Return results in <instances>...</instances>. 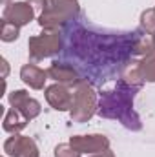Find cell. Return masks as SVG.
<instances>
[{"label": "cell", "mask_w": 155, "mask_h": 157, "mask_svg": "<svg viewBox=\"0 0 155 157\" xmlns=\"http://www.w3.org/2000/svg\"><path fill=\"white\" fill-rule=\"evenodd\" d=\"M139 70L146 82H155V49L139 60Z\"/></svg>", "instance_id": "5bb4252c"}, {"label": "cell", "mask_w": 155, "mask_h": 157, "mask_svg": "<svg viewBox=\"0 0 155 157\" xmlns=\"http://www.w3.org/2000/svg\"><path fill=\"white\" fill-rule=\"evenodd\" d=\"M62 49L55 60L71 64L91 86L115 80L137 57L141 29L117 31L91 24L78 15L62 29Z\"/></svg>", "instance_id": "6da1fadb"}, {"label": "cell", "mask_w": 155, "mask_h": 157, "mask_svg": "<svg viewBox=\"0 0 155 157\" xmlns=\"http://www.w3.org/2000/svg\"><path fill=\"white\" fill-rule=\"evenodd\" d=\"M28 121H29V119L26 117L24 113H20L17 108H11V110L6 113V117H4V130H6L7 133H18L20 130L26 128Z\"/></svg>", "instance_id": "4fadbf2b"}, {"label": "cell", "mask_w": 155, "mask_h": 157, "mask_svg": "<svg viewBox=\"0 0 155 157\" xmlns=\"http://www.w3.org/2000/svg\"><path fill=\"white\" fill-rule=\"evenodd\" d=\"M9 104L13 108H17L20 113H24L29 121L35 119L37 115H40V110H42L39 101H35L33 97H29L28 91H24V90L11 91L9 93Z\"/></svg>", "instance_id": "30bf717a"}, {"label": "cell", "mask_w": 155, "mask_h": 157, "mask_svg": "<svg viewBox=\"0 0 155 157\" xmlns=\"http://www.w3.org/2000/svg\"><path fill=\"white\" fill-rule=\"evenodd\" d=\"M141 88H133L124 80L117 78L113 90H102L99 93L97 113L104 119H119L128 130L139 132L142 122L139 115L133 112V97Z\"/></svg>", "instance_id": "7a4b0ae2"}, {"label": "cell", "mask_w": 155, "mask_h": 157, "mask_svg": "<svg viewBox=\"0 0 155 157\" xmlns=\"http://www.w3.org/2000/svg\"><path fill=\"white\" fill-rule=\"evenodd\" d=\"M70 144L80 154H100L108 150L110 141L104 135H75L70 139Z\"/></svg>", "instance_id": "ba28073f"}, {"label": "cell", "mask_w": 155, "mask_h": 157, "mask_svg": "<svg viewBox=\"0 0 155 157\" xmlns=\"http://www.w3.org/2000/svg\"><path fill=\"white\" fill-rule=\"evenodd\" d=\"M55 157H80V152H77L70 143L68 144H59L55 148Z\"/></svg>", "instance_id": "e0dca14e"}, {"label": "cell", "mask_w": 155, "mask_h": 157, "mask_svg": "<svg viewBox=\"0 0 155 157\" xmlns=\"http://www.w3.org/2000/svg\"><path fill=\"white\" fill-rule=\"evenodd\" d=\"M97 112V95L93 93V86L88 80H80L73 86V104L70 115L77 122H86Z\"/></svg>", "instance_id": "277c9868"}, {"label": "cell", "mask_w": 155, "mask_h": 157, "mask_svg": "<svg viewBox=\"0 0 155 157\" xmlns=\"http://www.w3.org/2000/svg\"><path fill=\"white\" fill-rule=\"evenodd\" d=\"M152 39H153V48H155V33H153V37H152Z\"/></svg>", "instance_id": "d6986e66"}, {"label": "cell", "mask_w": 155, "mask_h": 157, "mask_svg": "<svg viewBox=\"0 0 155 157\" xmlns=\"http://www.w3.org/2000/svg\"><path fill=\"white\" fill-rule=\"evenodd\" d=\"M18 35H20V28H18V26H15V24H11V22L2 20L0 39L4 40V42H13V40L18 39Z\"/></svg>", "instance_id": "9a60e30c"}, {"label": "cell", "mask_w": 155, "mask_h": 157, "mask_svg": "<svg viewBox=\"0 0 155 157\" xmlns=\"http://www.w3.org/2000/svg\"><path fill=\"white\" fill-rule=\"evenodd\" d=\"M4 152L9 157H39V148L31 137L13 133L4 143Z\"/></svg>", "instance_id": "8992f818"}, {"label": "cell", "mask_w": 155, "mask_h": 157, "mask_svg": "<svg viewBox=\"0 0 155 157\" xmlns=\"http://www.w3.org/2000/svg\"><path fill=\"white\" fill-rule=\"evenodd\" d=\"M47 77L57 80L59 84H66V86H77L82 80V77L78 75V71L71 64H66L60 60L51 62V66L47 68Z\"/></svg>", "instance_id": "8fae6325"}, {"label": "cell", "mask_w": 155, "mask_h": 157, "mask_svg": "<svg viewBox=\"0 0 155 157\" xmlns=\"http://www.w3.org/2000/svg\"><path fill=\"white\" fill-rule=\"evenodd\" d=\"M80 15L77 0H44L39 24L46 31H60L68 22Z\"/></svg>", "instance_id": "3957f363"}, {"label": "cell", "mask_w": 155, "mask_h": 157, "mask_svg": "<svg viewBox=\"0 0 155 157\" xmlns=\"http://www.w3.org/2000/svg\"><path fill=\"white\" fill-rule=\"evenodd\" d=\"M2 2H9V0H2Z\"/></svg>", "instance_id": "ffe728a7"}, {"label": "cell", "mask_w": 155, "mask_h": 157, "mask_svg": "<svg viewBox=\"0 0 155 157\" xmlns=\"http://www.w3.org/2000/svg\"><path fill=\"white\" fill-rule=\"evenodd\" d=\"M141 29L148 35L155 33V7L153 9H146L141 15Z\"/></svg>", "instance_id": "2e32d148"}, {"label": "cell", "mask_w": 155, "mask_h": 157, "mask_svg": "<svg viewBox=\"0 0 155 157\" xmlns=\"http://www.w3.org/2000/svg\"><path fill=\"white\" fill-rule=\"evenodd\" d=\"M31 60H42L53 55H59L62 49V35L60 31H46L35 35L28 40Z\"/></svg>", "instance_id": "5b68a950"}, {"label": "cell", "mask_w": 155, "mask_h": 157, "mask_svg": "<svg viewBox=\"0 0 155 157\" xmlns=\"http://www.w3.org/2000/svg\"><path fill=\"white\" fill-rule=\"evenodd\" d=\"M46 101L59 112L71 110L73 104V91L66 84H53L46 88Z\"/></svg>", "instance_id": "9c48e42d"}, {"label": "cell", "mask_w": 155, "mask_h": 157, "mask_svg": "<svg viewBox=\"0 0 155 157\" xmlns=\"http://www.w3.org/2000/svg\"><path fill=\"white\" fill-rule=\"evenodd\" d=\"M93 157H113V152L108 148V150H104V152H100V154H95Z\"/></svg>", "instance_id": "ac0fdd59"}, {"label": "cell", "mask_w": 155, "mask_h": 157, "mask_svg": "<svg viewBox=\"0 0 155 157\" xmlns=\"http://www.w3.org/2000/svg\"><path fill=\"white\" fill-rule=\"evenodd\" d=\"M47 77V71L40 70L37 64H24L20 70V78L33 90H42Z\"/></svg>", "instance_id": "7c38bea8"}, {"label": "cell", "mask_w": 155, "mask_h": 157, "mask_svg": "<svg viewBox=\"0 0 155 157\" xmlns=\"http://www.w3.org/2000/svg\"><path fill=\"white\" fill-rule=\"evenodd\" d=\"M33 17H35V7L29 2H11L4 7L2 20L22 28V26L29 24L33 20Z\"/></svg>", "instance_id": "52a82bcc"}]
</instances>
